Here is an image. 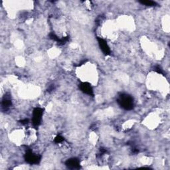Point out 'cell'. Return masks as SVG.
<instances>
[{
	"label": "cell",
	"mask_w": 170,
	"mask_h": 170,
	"mask_svg": "<svg viewBox=\"0 0 170 170\" xmlns=\"http://www.w3.org/2000/svg\"><path fill=\"white\" fill-rule=\"evenodd\" d=\"M98 43L100 45V47L101 48L103 53L106 55H108L110 53V48L106 41L104 39H101V38H98Z\"/></svg>",
	"instance_id": "5"
},
{
	"label": "cell",
	"mask_w": 170,
	"mask_h": 170,
	"mask_svg": "<svg viewBox=\"0 0 170 170\" xmlns=\"http://www.w3.org/2000/svg\"><path fill=\"white\" fill-rule=\"evenodd\" d=\"M55 142H57V143H61V142L64 141V138L61 136H58L55 138Z\"/></svg>",
	"instance_id": "9"
},
{
	"label": "cell",
	"mask_w": 170,
	"mask_h": 170,
	"mask_svg": "<svg viewBox=\"0 0 170 170\" xmlns=\"http://www.w3.org/2000/svg\"><path fill=\"white\" fill-rule=\"evenodd\" d=\"M119 105L126 110H131L133 108L134 102L132 97L128 95H122L118 99Z\"/></svg>",
	"instance_id": "1"
},
{
	"label": "cell",
	"mask_w": 170,
	"mask_h": 170,
	"mask_svg": "<svg viewBox=\"0 0 170 170\" xmlns=\"http://www.w3.org/2000/svg\"><path fill=\"white\" fill-rule=\"evenodd\" d=\"M43 116V110L40 108H37L33 110L32 122L35 126H38L41 122V117Z\"/></svg>",
	"instance_id": "2"
},
{
	"label": "cell",
	"mask_w": 170,
	"mask_h": 170,
	"mask_svg": "<svg viewBox=\"0 0 170 170\" xmlns=\"http://www.w3.org/2000/svg\"><path fill=\"white\" fill-rule=\"evenodd\" d=\"M80 88H81V90L84 93L87 94V95H92L93 94L92 88L91 87V85L88 84V83L87 82L82 83V84L80 85Z\"/></svg>",
	"instance_id": "4"
},
{
	"label": "cell",
	"mask_w": 170,
	"mask_h": 170,
	"mask_svg": "<svg viewBox=\"0 0 170 170\" xmlns=\"http://www.w3.org/2000/svg\"><path fill=\"white\" fill-rule=\"evenodd\" d=\"M2 105L4 108H9V107L11 106V105H12L11 100H10L9 98H8V97H5L4 99L3 100Z\"/></svg>",
	"instance_id": "7"
},
{
	"label": "cell",
	"mask_w": 170,
	"mask_h": 170,
	"mask_svg": "<svg viewBox=\"0 0 170 170\" xmlns=\"http://www.w3.org/2000/svg\"><path fill=\"white\" fill-rule=\"evenodd\" d=\"M142 4L148 5V6H152L155 4V3L154 2L152 1H143V2H140Z\"/></svg>",
	"instance_id": "8"
},
{
	"label": "cell",
	"mask_w": 170,
	"mask_h": 170,
	"mask_svg": "<svg viewBox=\"0 0 170 170\" xmlns=\"http://www.w3.org/2000/svg\"><path fill=\"white\" fill-rule=\"evenodd\" d=\"M67 165L69 168L71 169H78L80 168V163L79 161L77 159H70L66 163Z\"/></svg>",
	"instance_id": "6"
},
{
	"label": "cell",
	"mask_w": 170,
	"mask_h": 170,
	"mask_svg": "<svg viewBox=\"0 0 170 170\" xmlns=\"http://www.w3.org/2000/svg\"><path fill=\"white\" fill-rule=\"evenodd\" d=\"M26 161L31 164H35L39 162L40 159L35 154H34L31 152H28L25 155Z\"/></svg>",
	"instance_id": "3"
}]
</instances>
